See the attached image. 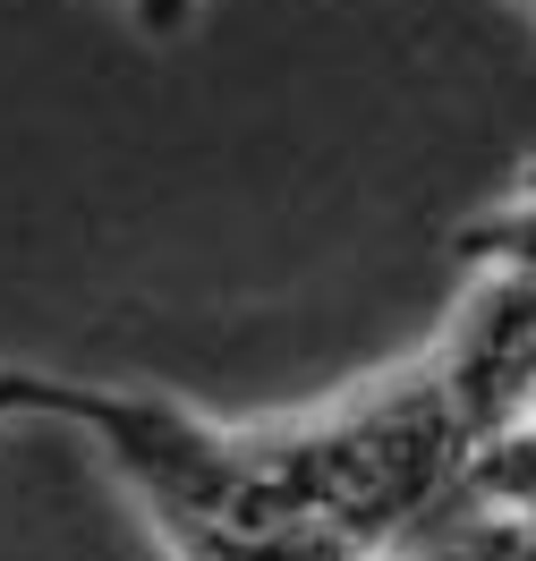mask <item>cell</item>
Masks as SVG:
<instances>
[{
	"label": "cell",
	"instance_id": "3957f363",
	"mask_svg": "<svg viewBox=\"0 0 536 561\" xmlns=\"http://www.w3.org/2000/svg\"><path fill=\"white\" fill-rule=\"evenodd\" d=\"M103 383H77V375H43V366H0V425L26 417H60V425H94Z\"/></svg>",
	"mask_w": 536,
	"mask_h": 561
},
{
	"label": "cell",
	"instance_id": "7a4b0ae2",
	"mask_svg": "<svg viewBox=\"0 0 536 561\" xmlns=\"http://www.w3.org/2000/svg\"><path fill=\"white\" fill-rule=\"evenodd\" d=\"M443 247L460 264H477V273H536V196H511V205L460 221Z\"/></svg>",
	"mask_w": 536,
	"mask_h": 561
},
{
	"label": "cell",
	"instance_id": "6da1fadb",
	"mask_svg": "<svg viewBox=\"0 0 536 561\" xmlns=\"http://www.w3.org/2000/svg\"><path fill=\"white\" fill-rule=\"evenodd\" d=\"M426 375L443 400L460 409L468 443L494 425L528 417L536 391V273H486V289L460 307V323L443 332V350L426 357Z\"/></svg>",
	"mask_w": 536,
	"mask_h": 561
}]
</instances>
